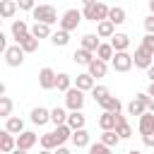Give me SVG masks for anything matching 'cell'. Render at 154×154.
I'll use <instances>...</instances> for the list:
<instances>
[{
    "instance_id": "6da1fadb",
    "label": "cell",
    "mask_w": 154,
    "mask_h": 154,
    "mask_svg": "<svg viewBox=\"0 0 154 154\" xmlns=\"http://www.w3.org/2000/svg\"><path fill=\"white\" fill-rule=\"evenodd\" d=\"M108 12L111 7L106 2H94V0H84V10H82V17L89 19V22H106L108 19Z\"/></svg>"
},
{
    "instance_id": "7a4b0ae2",
    "label": "cell",
    "mask_w": 154,
    "mask_h": 154,
    "mask_svg": "<svg viewBox=\"0 0 154 154\" xmlns=\"http://www.w3.org/2000/svg\"><path fill=\"white\" fill-rule=\"evenodd\" d=\"M31 17L38 22V24H55V22H60L58 19V10L53 7V5H36V10L31 12Z\"/></svg>"
},
{
    "instance_id": "3957f363",
    "label": "cell",
    "mask_w": 154,
    "mask_h": 154,
    "mask_svg": "<svg viewBox=\"0 0 154 154\" xmlns=\"http://www.w3.org/2000/svg\"><path fill=\"white\" fill-rule=\"evenodd\" d=\"M82 19H84V17H82V12H79V10H75V7H70V10H65V12H63V17H60V22H58V24H60V29H63V31H67V34H70L72 29H77V26H79V22H82Z\"/></svg>"
},
{
    "instance_id": "277c9868",
    "label": "cell",
    "mask_w": 154,
    "mask_h": 154,
    "mask_svg": "<svg viewBox=\"0 0 154 154\" xmlns=\"http://www.w3.org/2000/svg\"><path fill=\"white\" fill-rule=\"evenodd\" d=\"M65 106L70 108V113H77L84 108V91H79L77 87H72L67 94H65Z\"/></svg>"
},
{
    "instance_id": "5b68a950",
    "label": "cell",
    "mask_w": 154,
    "mask_h": 154,
    "mask_svg": "<svg viewBox=\"0 0 154 154\" xmlns=\"http://www.w3.org/2000/svg\"><path fill=\"white\" fill-rule=\"evenodd\" d=\"M152 58H154V53H149L144 46H137L135 48V55H132V63H135V67H142V70H149L154 63H152Z\"/></svg>"
},
{
    "instance_id": "8992f818",
    "label": "cell",
    "mask_w": 154,
    "mask_h": 154,
    "mask_svg": "<svg viewBox=\"0 0 154 154\" xmlns=\"http://www.w3.org/2000/svg\"><path fill=\"white\" fill-rule=\"evenodd\" d=\"M5 63L10 65V67H19L22 63H24V51L14 43V46H10L7 51H5Z\"/></svg>"
},
{
    "instance_id": "52a82bcc",
    "label": "cell",
    "mask_w": 154,
    "mask_h": 154,
    "mask_svg": "<svg viewBox=\"0 0 154 154\" xmlns=\"http://www.w3.org/2000/svg\"><path fill=\"white\" fill-rule=\"evenodd\" d=\"M111 65H113L116 72H128L135 63H132V55H130V53H116L113 60H111Z\"/></svg>"
},
{
    "instance_id": "ba28073f",
    "label": "cell",
    "mask_w": 154,
    "mask_h": 154,
    "mask_svg": "<svg viewBox=\"0 0 154 154\" xmlns=\"http://www.w3.org/2000/svg\"><path fill=\"white\" fill-rule=\"evenodd\" d=\"M55 79H58V75H55L51 67H43V70L38 72V87H41L43 91H51V89H55Z\"/></svg>"
},
{
    "instance_id": "9c48e42d",
    "label": "cell",
    "mask_w": 154,
    "mask_h": 154,
    "mask_svg": "<svg viewBox=\"0 0 154 154\" xmlns=\"http://www.w3.org/2000/svg\"><path fill=\"white\" fill-rule=\"evenodd\" d=\"M36 142H38V135H36V132H31V130H24V132L17 137V149L29 152V149H31Z\"/></svg>"
},
{
    "instance_id": "30bf717a",
    "label": "cell",
    "mask_w": 154,
    "mask_h": 154,
    "mask_svg": "<svg viewBox=\"0 0 154 154\" xmlns=\"http://www.w3.org/2000/svg\"><path fill=\"white\" fill-rule=\"evenodd\" d=\"M10 31H12V36H14V41L19 43L24 36H29L31 34V29H29V24L24 22V19H14L12 22V26H10Z\"/></svg>"
},
{
    "instance_id": "8fae6325",
    "label": "cell",
    "mask_w": 154,
    "mask_h": 154,
    "mask_svg": "<svg viewBox=\"0 0 154 154\" xmlns=\"http://www.w3.org/2000/svg\"><path fill=\"white\" fill-rule=\"evenodd\" d=\"M14 149H17V137L10 135L7 130H2V132H0V152H2V154H12Z\"/></svg>"
},
{
    "instance_id": "7c38bea8",
    "label": "cell",
    "mask_w": 154,
    "mask_h": 154,
    "mask_svg": "<svg viewBox=\"0 0 154 154\" xmlns=\"http://www.w3.org/2000/svg\"><path fill=\"white\" fill-rule=\"evenodd\" d=\"M41 147H43V149H48V152H51V149H60V147H63V140H60V137H58V132L53 130V132L41 135Z\"/></svg>"
},
{
    "instance_id": "4fadbf2b",
    "label": "cell",
    "mask_w": 154,
    "mask_h": 154,
    "mask_svg": "<svg viewBox=\"0 0 154 154\" xmlns=\"http://www.w3.org/2000/svg\"><path fill=\"white\" fill-rule=\"evenodd\" d=\"M31 123H34V125H46V123H51V111L43 108V106L31 108Z\"/></svg>"
},
{
    "instance_id": "5bb4252c",
    "label": "cell",
    "mask_w": 154,
    "mask_h": 154,
    "mask_svg": "<svg viewBox=\"0 0 154 154\" xmlns=\"http://www.w3.org/2000/svg\"><path fill=\"white\" fill-rule=\"evenodd\" d=\"M116 132H118L120 140H128L132 135V128H130V123H128V118L123 113H118V118H116Z\"/></svg>"
},
{
    "instance_id": "9a60e30c",
    "label": "cell",
    "mask_w": 154,
    "mask_h": 154,
    "mask_svg": "<svg viewBox=\"0 0 154 154\" xmlns=\"http://www.w3.org/2000/svg\"><path fill=\"white\" fill-rule=\"evenodd\" d=\"M137 130H140V135L144 137V135H152L154 132V113H144L142 118H140V123H137Z\"/></svg>"
},
{
    "instance_id": "2e32d148",
    "label": "cell",
    "mask_w": 154,
    "mask_h": 154,
    "mask_svg": "<svg viewBox=\"0 0 154 154\" xmlns=\"http://www.w3.org/2000/svg\"><path fill=\"white\" fill-rule=\"evenodd\" d=\"M111 46H113L116 53H128V48H130V36H128V34H116V36L111 38Z\"/></svg>"
},
{
    "instance_id": "e0dca14e",
    "label": "cell",
    "mask_w": 154,
    "mask_h": 154,
    "mask_svg": "<svg viewBox=\"0 0 154 154\" xmlns=\"http://www.w3.org/2000/svg\"><path fill=\"white\" fill-rule=\"evenodd\" d=\"M75 87H77L79 91H91L96 84H94V77H91L89 72H82V75L75 77Z\"/></svg>"
},
{
    "instance_id": "ac0fdd59",
    "label": "cell",
    "mask_w": 154,
    "mask_h": 154,
    "mask_svg": "<svg viewBox=\"0 0 154 154\" xmlns=\"http://www.w3.org/2000/svg\"><path fill=\"white\" fill-rule=\"evenodd\" d=\"M96 36H99V38H113V36H116V24L108 22V19H106V22H99V24H96Z\"/></svg>"
},
{
    "instance_id": "d6986e66",
    "label": "cell",
    "mask_w": 154,
    "mask_h": 154,
    "mask_svg": "<svg viewBox=\"0 0 154 154\" xmlns=\"http://www.w3.org/2000/svg\"><path fill=\"white\" fill-rule=\"evenodd\" d=\"M99 46H101V41H99L96 34H84V36H82V46H79V48H84V51H89V53L96 55Z\"/></svg>"
},
{
    "instance_id": "ffe728a7",
    "label": "cell",
    "mask_w": 154,
    "mask_h": 154,
    "mask_svg": "<svg viewBox=\"0 0 154 154\" xmlns=\"http://www.w3.org/2000/svg\"><path fill=\"white\" fill-rule=\"evenodd\" d=\"M5 130H7L10 135H17V137H19V135L24 132V120L17 118V116H12V118L5 120Z\"/></svg>"
},
{
    "instance_id": "44dd1931",
    "label": "cell",
    "mask_w": 154,
    "mask_h": 154,
    "mask_svg": "<svg viewBox=\"0 0 154 154\" xmlns=\"http://www.w3.org/2000/svg\"><path fill=\"white\" fill-rule=\"evenodd\" d=\"M72 60H75L77 65H87V67H89L96 58H94V53H89V51H84V48H77V51L72 53Z\"/></svg>"
},
{
    "instance_id": "7402d4cb",
    "label": "cell",
    "mask_w": 154,
    "mask_h": 154,
    "mask_svg": "<svg viewBox=\"0 0 154 154\" xmlns=\"http://www.w3.org/2000/svg\"><path fill=\"white\" fill-rule=\"evenodd\" d=\"M116 113H108V111H103L101 116H99V128L103 130V132H108V130H116Z\"/></svg>"
},
{
    "instance_id": "603a6c76",
    "label": "cell",
    "mask_w": 154,
    "mask_h": 154,
    "mask_svg": "<svg viewBox=\"0 0 154 154\" xmlns=\"http://www.w3.org/2000/svg\"><path fill=\"white\" fill-rule=\"evenodd\" d=\"M67 116H70V113H65V108H60V106L51 108V123H53L55 128H60V125H67Z\"/></svg>"
},
{
    "instance_id": "cb8c5ba5",
    "label": "cell",
    "mask_w": 154,
    "mask_h": 154,
    "mask_svg": "<svg viewBox=\"0 0 154 154\" xmlns=\"http://www.w3.org/2000/svg\"><path fill=\"white\" fill-rule=\"evenodd\" d=\"M70 142H72L77 149H82V147H91V142H89V132H87V130H75Z\"/></svg>"
},
{
    "instance_id": "d4e9b609",
    "label": "cell",
    "mask_w": 154,
    "mask_h": 154,
    "mask_svg": "<svg viewBox=\"0 0 154 154\" xmlns=\"http://www.w3.org/2000/svg\"><path fill=\"white\" fill-rule=\"evenodd\" d=\"M87 72H89L91 77H106V72H108V65H106L103 60H99V58H96V60H94V63L87 67Z\"/></svg>"
},
{
    "instance_id": "484cf974",
    "label": "cell",
    "mask_w": 154,
    "mask_h": 154,
    "mask_svg": "<svg viewBox=\"0 0 154 154\" xmlns=\"http://www.w3.org/2000/svg\"><path fill=\"white\" fill-rule=\"evenodd\" d=\"M84 123H87V118H84V113H82V111H77V113H70V116H67V125L72 128V132H75V130H84Z\"/></svg>"
},
{
    "instance_id": "4316f807",
    "label": "cell",
    "mask_w": 154,
    "mask_h": 154,
    "mask_svg": "<svg viewBox=\"0 0 154 154\" xmlns=\"http://www.w3.org/2000/svg\"><path fill=\"white\" fill-rule=\"evenodd\" d=\"M17 7H19V2H14V0H2V2H0V17H5V19L14 17Z\"/></svg>"
},
{
    "instance_id": "83f0119b",
    "label": "cell",
    "mask_w": 154,
    "mask_h": 154,
    "mask_svg": "<svg viewBox=\"0 0 154 154\" xmlns=\"http://www.w3.org/2000/svg\"><path fill=\"white\" fill-rule=\"evenodd\" d=\"M31 36L41 41V38L53 36V31H51V26H48V24H38V22H34V26H31Z\"/></svg>"
},
{
    "instance_id": "f1b7e54d",
    "label": "cell",
    "mask_w": 154,
    "mask_h": 154,
    "mask_svg": "<svg viewBox=\"0 0 154 154\" xmlns=\"http://www.w3.org/2000/svg\"><path fill=\"white\" fill-rule=\"evenodd\" d=\"M55 89L67 94V91L72 89V77H70L67 72H58V79H55Z\"/></svg>"
},
{
    "instance_id": "f546056e",
    "label": "cell",
    "mask_w": 154,
    "mask_h": 154,
    "mask_svg": "<svg viewBox=\"0 0 154 154\" xmlns=\"http://www.w3.org/2000/svg\"><path fill=\"white\" fill-rule=\"evenodd\" d=\"M101 108H103V111H108V113H116V116H118V113H120V108H123V103H120V99H118V96H108V99L101 103Z\"/></svg>"
},
{
    "instance_id": "4dcf8cb0",
    "label": "cell",
    "mask_w": 154,
    "mask_h": 154,
    "mask_svg": "<svg viewBox=\"0 0 154 154\" xmlns=\"http://www.w3.org/2000/svg\"><path fill=\"white\" fill-rule=\"evenodd\" d=\"M17 46H19V48H22L24 53H34V51L38 48V38H34V36L29 34V36H24V38H22V41H19Z\"/></svg>"
},
{
    "instance_id": "1f68e13d",
    "label": "cell",
    "mask_w": 154,
    "mask_h": 154,
    "mask_svg": "<svg viewBox=\"0 0 154 154\" xmlns=\"http://www.w3.org/2000/svg\"><path fill=\"white\" fill-rule=\"evenodd\" d=\"M113 55H116V51H113V46H111V43H101V46H99V51H96V58H99V60H103V63L113 60Z\"/></svg>"
},
{
    "instance_id": "d6a6232c",
    "label": "cell",
    "mask_w": 154,
    "mask_h": 154,
    "mask_svg": "<svg viewBox=\"0 0 154 154\" xmlns=\"http://www.w3.org/2000/svg\"><path fill=\"white\" fill-rule=\"evenodd\" d=\"M91 96H94V101L101 106V103H103V101L111 96V91H108V87H103V84H96V87L91 89Z\"/></svg>"
},
{
    "instance_id": "836d02e7",
    "label": "cell",
    "mask_w": 154,
    "mask_h": 154,
    "mask_svg": "<svg viewBox=\"0 0 154 154\" xmlns=\"http://www.w3.org/2000/svg\"><path fill=\"white\" fill-rule=\"evenodd\" d=\"M101 144H106V147H118V142H120V137H118V132L116 130H108V132H101V140H99Z\"/></svg>"
},
{
    "instance_id": "e575fe53",
    "label": "cell",
    "mask_w": 154,
    "mask_h": 154,
    "mask_svg": "<svg viewBox=\"0 0 154 154\" xmlns=\"http://www.w3.org/2000/svg\"><path fill=\"white\" fill-rule=\"evenodd\" d=\"M51 43L63 48V46H67V43H70V34H67V31H63V29L53 31V36H51Z\"/></svg>"
},
{
    "instance_id": "d590c367",
    "label": "cell",
    "mask_w": 154,
    "mask_h": 154,
    "mask_svg": "<svg viewBox=\"0 0 154 154\" xmlns=\"http://www.w3.org/2000/svg\"><path fill=\"white\" fill-rule=\"evenodd\" d=\"M128 113H130V116H137V118H142V116L147 113V106H144L142 101H137V99H132V101L128 103Z\"/></svg>"
},
{
    "instance_id": "8d00e7d4",
    "label": "cell",
    "mask_w": 154,
    "mask_h": 154,
    "mask_svg": "<svg viewBox=\"0 0 154 154\" xmlns=\"http://www.w3.org/2000/svg\"><path fill=\"white\" fill-rule=\"evenodd\" d=\"M108 22H113L116 26L123 24V22H125V10H123V7H111V12H108Z\"/></svg>"
},
{
    "instance_id": "74e56055",
    "label": "cell",
    "mask_w": 154,
    "mask_h": 154,
    "mask_svg": "<svg viewBox=\"0 0 154 154\" xmlns=\"http://www.w3.org/2000/svg\"><path fill=\"white\" fill-rule=\"evenodd\" d=\"M0 116L7 120L12 118V99L10 96H0Z\"/></svg>"
},
{
    "instance_id": "f35d334b",
    "label": "cell",
    "mask_w": 154,
    "mask_h": 154,
    "mask_svg": "<svg viewBox=\"0 0 154 154\" xmlns=\"http://www.w3.org/2000/svg\"><path fill=\"white\" fill-rule=\"evenodd\" d=\"M55 132H58V137L63 140V144H65L67 140H72V128H70V125H60V128H55Z\"/></svg>"
},
{
    "instance_id": "ab89813d",
    "label": "cell",
    "mask_w": 154,
    "mask_h": 154,
    "mask_svg": "<svg viewBox=\"0 0 154 154\" xmlns=\"http://www.w3.org/2000/svg\"><path fill=\"white\" fill-rule=\"evenodd\" d=\"M89 154H111V147H106V144L96 142V144H91V147H89Z\"/></svg>"
},
{
    "instance_id": "60d3db41",
    "label": "cell",
    "mask_w": 154,
    "mask_h": 154,
    "mask_svg": "<svg viewBox=\"0 0 154 154\" xmlns=\"http://www.w3.org/2000/svg\"><path fill=\"white\" fill-rule=\"evenodd\" d=\"M140 46H144L149 53H154V34H144V38H142Z\"/></svg>"
},
{
    "instance_id": "b9f144b4",
    "label": "cell",
    "mask_w": 154,
    "mask_h": 154,
    "mask_svg": "<svg viewBox=\"0 0 154 154\" xmlns=\"http://www.w3.org/2000/svg\"><path fill=\"white\" fill-rule=\"evenodd\" d=\"M144 31H147V34H154V14L144 17Z\"/></svg>"
},
{
    "instance_id": "7bdbcfd3",
    "label": "cell",
    "mask_w": 154,
    "mask_h": 154,
    "mask_svg": "<svg viewBox=\"0 0 154 154\" xmlns=\"http://www.w3.org/2000/svg\"><path fill=\"white\" fill-rule=\"evenodd\" d=\"M19 10H31V12H34V10H36V5H34L31 0H19Z\"/></svg>"
},
{
    "instance_id": "ee69618b",
    "label": "cell",
    "mask_w": 154,
    "mask_h": 154,
    "mask_svg": "<svg viewBox=\"0 0 154 154\" xmlns=\"http://www.w3.org/2000/svg\"><path fill=\"white\" fill-rule=\"evenodd\" d=\"M142 142H144V147H154V132H152V135H144Z\"/></svg>"
},
{
    "instance_id": "f6af8a7d",
    "label": "cell",
    "mask_w": 154,
    "mask_h": 154,
    "mask_svg": "<svg viewBox=\"0 0 154 154\" xmlns=\"http://www.w3.org/2000/svg\"><path fill=\"white\" fill-rule=\"evenodd\" d=\"M147 77H149V82H154V65L147 70Z\"/></svg>"
},
{
    "instance_id": "bcb514c9",
    "label": "cell",
    "mask_w": 154,
    "mask_h": 154,
    "mask_svg": "<svg viewBox=\"0 0 154 154\" xmlns=\"http://www.w3.org/2000/svg\"><path fill=\"white\" fill-rule=\"evenodd\" d=\"M53 154H70V149H67V147H60V149H55Z\"/></svg>"
},
{
    "instance_id": "7dc6e473",
    "label": "cell",
    "mask_w": 154,
    "mask_h": 154,
    "mask_svg": "<svg viewBox=\"0 0 154 154\" xmlns=\"http://www.w3.org/2000/svg\"><path fill=\"white\" fill-rule=\"evenodd\" d=\"M147 94H149V96H154V82H149V87H147Z\"/></svg>"
},
{
    "instance_id": "c3c4849f",
    "label": "cell",
    "mask_w": 154,
    "mask_h": 154,
    "mask_svg": "<svg viewBox=\"0 0 154 154\" xmlns=\"http://www.w3.org/2000/svg\"><path fill=\"white\" fill-rule=\"evenodd\" d=\"M149 12L154 14V0H149Z\"/></svg>"
},
{
    "instance_id": "681fc988",
    "label": "cell",
    "mask_w": 154,
    "mask_h": 154,
    "mask_svg": "<svg viewBox=\"0 0 154 154\" xmlns=\"http://www.w3.org/2000/svg\"><path fill=\"white\" fill-rule=\"evenodd\" d=\"M12 154H26V152H24V149H14Z\"/></svg>"
},
{
    "instance_id": "f907efd6",
    "label": "cell",
    "mask_w": 154,
    "mask_h": 154,
    "mask_svg": "<svg viewBox=\"0 0 154 154\" xmlns=\"http://www.w3.org/2000/svg\"><path fill=\"white\" fill-rule=\"evenodd\" d=\"M38 154H53V152H48V149H41V152H38Z\"/></svg>"
},
{
    "instance_id": "816d5d0a",
    "label": "cell",
    "mask_w": 154,
    "mask_h": 154,
    "mask_svg": "<svg viewBox=\"0 0 154 154\" xmlns=\"http://www.w3.org/2000/svg\"><path fill=\"white\" fill-rule=\"evenodd\" d=\"M128 154H142V152H137V149H130V152H128Z\"/></svg>"
}]
</instances>
